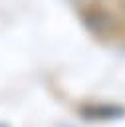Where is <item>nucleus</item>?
Returning <instances> with one entry per match:
<instances>
[{
    "label": "nucleus",
    "instance_id": "1",
    "mask_svg": "<svg viewBox=\"0 0 125 127\" xmlns=\"http://www.w3.org/2000/svg\"><path fill=\"white\" fill-rule=\"evenodd\" d=\"M87 111H95V113H87V117H115V115L123 113L121 109H115V107H95V109H87Z\"/></svg>",
    "mask_w": 125,
    "mask_h": 127
}]
</instances>
